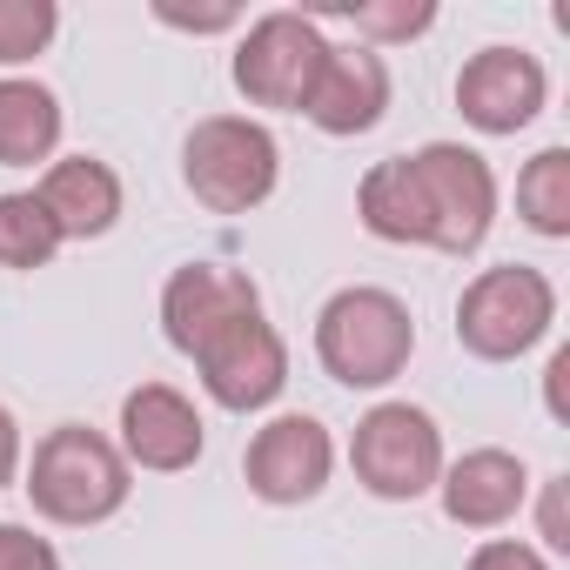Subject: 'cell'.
Returning a JSON list of instances; mask_svg holds the SVG:
<instances>
[{"label": "cell", "mask_w": 570, "mask_h": 570, "mask_svg": "<svg viewBox=\"0 0 570 570\" xmlns=\"http://www.w3.org/2000/svg\"><path fill=\"white\" fill-rule=\"evenodd\" d=\"M21 490H28V503H35L48 523H61V530H95V523H108V517L128 503L135 470H128V456L115 450V436H101V430H88V423H55V430L35 443Z\"/></svg>", "instance_id": "1"}, {"label": "cell", "mask_w": 570, "mask_h": 570, "mask_svg": "<svg viewBox=\"0 0 570 570\" xmlns=\"http://www.w3.org/2000/svg\"><path fill=\"white\" fill-rule=\"evenodd\" d=\"M416 356V316L396 289L350 282L316 309V363L343 390H390Z\"/></svg>", "instance_id": "2"}, {"label": "cell", "mask_w": 570, "mask_h": 570, "mask_svg": "<svg viewBox=\"0 0 570 570\" xmlns=\"http://www.w3.org/2000/svg\"><path fill=\"white\" fill-rule=\"evenodd\" d=\"M557 323V282L530 262H497L463 282L456 296V343L476 363H517L530 356Z\"/></svg>", "instance_id": "3"}, {"label": "cell", "mask_w": 570, "mask_h": 570, "mask_svg": "<svg viewBox=\"0 0 570 570\" xmlns=\"http://www.w3.org/2000/svg\"><path fill=\"white\" fill-rule=\"evenodd\" d=\"M181 181L215 215H248L282 181V148L248 115H202L181 141Z\"/></svg>", "instance_id": "4"}, {"label": "cell", "mask_w": 570, "mask_h": 570, "mask_svg": "<svg viewBox=\"0 0 570 570\" xmlns=\"http://www.w3.org/2000/svg\"><path fill=\"white\" fill-rule=\"evenodd\" d=\"M416 208H423V248L436 255H476L497 222V175L463 141H423L403 155Z\"/></svg>", "instance_id": "5"}, {"label": "cell", "mask_w": 570, "mask_h": 570, "mask_svg": "<svg viewBox=\"0 0 570 570\" xmlns=\"http://www.w3.org/2000/svg\"><path fill=\"white\" fill-rule=\"evenodd\" d=\"M443 430H436V416L430 410H416V403H376L363 423H356V436H350V470H356V483L370 490V497H383V503H416V497H430L436 490V476H443Z\"/></svg>", "instance_id": "6"}, {"label": "cell", "mask_w": 570, "mask_h": 570, "mask_svg": "<svg viewBox=\"0 0 570 570\" xmlns=\"http://www.w3.org/2000/svg\"><path fill=\"white\" fill-rule=\"evenodd\" d=\"M323 55H330V41H323V28L309 21V14H262V21H248V35L235 41V88H242V101L248 108H275V115H303V101H309V88H316V75H323Z\"/></svg>", "instance_id": "7"}, {"label": "cell", "mask_w": 570, "mask_h": 570, "mask_svg": "<svg viewBox=\"0 0 570 570\" xmlns=\"http://www.w3.org/2000/svg\"><path fill=\"white\" fill-rule=\"evenodd\" d=\"M242 476H248V497L275 503V510H296V503H316L336 476V436L309 416V410H289V416H268L248 450H242Z\"/></svg>", "instance_id": "8"}, {"label": "cell", "mask_w": 570, "mask_h": 570, "mask_svg": "<svg viewBox=\"0 0 570 570\" xmlns=\"http://www.w3.org/2000/svg\"><path fill=\"white\" fill-rule=\"evenodd\" d=\"M188 363H195L208 403L215 410H235V416L268 410L282 390H289V343H282V330L262 309L242 316V323H228L222 336H208Z\"/></svg>", "instance_id": "9"}, {"label": "cell", "mask_w": 570, "mask_h": 570, "mask_svg": "<svg viewBox=\"0 0 570 570\" xmlns=\"http://www.w3.org/2000/svg\"><path fill=\"white\" fill-rule=\"evenodd\" d=\"M262 309V289L248 268H228V262H181L168 282H161V336L195 356L208 336H222L228 323L255 316Z\"/></svg>", "instance_id": "10"}, {"label": "cell", "mask_w": 570, "mask_h": 570, "mask_svg": "<svg viewBox=\"0 0 570 570\" xmlns=\"http://www.w3.org/2000/svg\"><path fill=\"white\" fill-rule=\"evenodd\" d=\"M202 410L175 390V383H135L121 396V436L115 450L128 456V470H155V476H181L202 463Z\"/></svg>", "instance_id": "11"}, {"label": "cell", "mask_w": 570, "mask_h": 570, "mask_svg": "<svg viewBox=\"0 0 570 570\" xmlns=\"http://www.w3.org/2000/svg\"><path fill=\"white\" fill-rule=\"evenodd\" d=\"M543 95H550V75L523 48H483L456 75V115L476 135H517V128H530L543 115Z\"/></svg>", "instance_id": "12"}, {"label": "cell", "mask_w": 570, "mask_h": 570, "mask_svg": "<svg viewBox=\"0 0 570 570\" xmlns=\"http://www.w3.org/2000/svg\"><path fill=\"white\" fill-rule=\"evenodd\" d=\"M436 497H443V517L456 530H503L530 503V463L517 450H497V443L463 450L456 463H443Z\"/></svg>", "instance_id": "13"}, {"label": "cell", "mask_w": 570, "mask_h": 570, "mask_svg": "<svg viewBox=\"0 0 570 570\" xmlns=\"http://www.w3.org/2000/svg\"><path fill=\"white\" fill-rule=\"evenodd\" d=\"M303 115L323 135H336V141L370 135L390 115V61L376 48H363V41L356 48H330L323 55V75H316V88L303 101Z\"/></svg>", "instance_id": "14"}, {"label": "cell", "mask_w": 570, "mask_h": 570, "mask_svg": "<svg viewBox=\"0 0 570 570\" xmlns=\"http://www.w3.org/2000/svg\"><path fill=\"white\" fill-rule=\"evenodd\" d=\"M35 195L55 215L61 242H95V235H108L121 222V175L101 155H61V161H48V175H41Z\"/></svg>", "instance_id": "15"}, {"label": "cell", "mask_w": 570, "mask_h": 570, "mask_svg": "<svg viewBox=\"0 0 570 570\" xmlns=\"http://www.w3.org/2000/svg\"><path fill=\"white\" fill-rule=\"evenodd\" d=\"M61 128H68V115H61V95L48 81H28V75L0 81V168L55 161Z\"/></svg>", "instance_id": "16"}, {"label": "cell", "mask_w": 570, "mask_h": 570, "mask_svg": "<svg viewBox=\"0 0 570 570\" xmlns=\"http://www.w3.org/2000/svg\"><path fill=\"white\" fill-rule=\"evenodd\" d=\"M356 215L376 242H396V248H423V208H416V188H410V168L403 155L376 161L363 181H356Z\"/></svg>", "instance_id": "17"}, {"label": "cell", "mask_w": 570, "mask_h": 570, "mask_svg": "<svg viewBox=\"0 0 570 570\" xmlns=\"http://www.w3.org/2000/svg\"><path fill=\"white\" fill-rule=\"evenodd\" d=\"M517 215L530 235L543 242H563L570 235V148H537L517 175Z\"/></svg>", "instance_id": "18"}, {"label": "cell", "mask_w": 570, "mask_h": 570, "mask_svg": "<svg viewBox=\"0 0 570 570\" xmlns=\"http://www.w3.org/2000/svg\"><path fill=\"white\" fill-rule=\"evenodd\" d=\"M61 248H68V242H61V228H55V215L41 208L35 188H8V195H0V268L35 275V268H48Z\"/></svg>", "instance_id": "19"}, {"label": "cell", "mask_w": 570, "mask_h": 570, "mask_svg": "<svg viewBox=\"0 0 570 570\" xmlns=\"http://www.w3.org/2000/svg\"><path fill=\"white\" fill-rule=\"evenodd\" d=\"M55 35H61L55 0H0V68H21V61L48 55Z\"/></svg>", "instance_id": "20"}, {"label": "cell", "mask_w": 570, "mask_h": 570, "mask_svg": "<svg viewBox=\"0 0 570 570\" xmlns=\"http://www.w3.org/2000/svg\"><path fill=\"white\" fill-rule=\"evenodd\" d=\"M363 48H383V41H416L436 28V0H363V8H350Z\"/></svg>", "instance_id": "21"}, {"label": "cell", "mask_w": 570, "mask_h": 570, "mask_svg": "<svg viewBox=\"0 0 570 570\" xmlns=\"http://www.w3.org/2000/svg\"><path fill=\"white\" fill-rule=\"evenodd\" d=\"M0 570H61V550L35 523H0Z\"/></svg>", "instance_id": "22"}, {"label": "cell", "mask_w": 570, "mask_h": 570, "mask_svg": "<svg viewBox=\"0 0 570 570\" xmlns=\"http://www.w3.org/2000/svg\"><path fill=\"white\" fill-rule=\"evenodd\" d=\"M155 21H161V28H181V35H228V28H242V8H228V0H215V8L155 0Z\"/></svg>", "instance_id": "23"}, {"label": "cell", "mask_w": 570, "mask_h": 570, "mask_svg": "<svg viewBox=\"0 0 570 570\" xmlns=\"http://www.w3.org/2000/svg\"><path fill=\"white\" fill-rule=\"evenodd\" d=\"M463 570H550V563H543V550H530L523 537H483Z\"/></svg>", "instance_id": "24"}, {"label": "cell", "mask_w": 570, "mask_h": 570, "mask_svg": "<svg viewBox=\"0 0 570 570\" xmlns=\"http://www.w3.org/2000/svg\"><path fill=\"white\" fill-rule=\"evenodd\" d=\"M563 483L570 476H543V497H537V537L550 550H570V517H563Z\"/></svg>", "instance_id": "25"}, {"label": "cell", "mask_w": 570, "mask_h": 570, "mask_svg": "<svg viewBox=\"0 0 570 570\" xmlns=\"http://www.w3.org/2000/svg\"><path fill=\"white\" fill-rule=\"evenodd\" d=\"M21 463H28V443H21V423H14V410L0 403V490H8L14 476H21Z\"/></svg>", "instance_id": "26"}, {"label": "cell", "mask_w": 570, "mask_h": 570, "mask_svg": "<svg viewBox=\"0 0 570 570\" xmlns=\"http://www.w3.org/2000/svg\"><path fill=\"white\" fill-rule=\"evenodd\" d=\"M563 376H570V350H557V356H550V370H543V410H550L557 423H570V403H563Z\"/></svg>", "instance_id": "27"}]
</instances>
